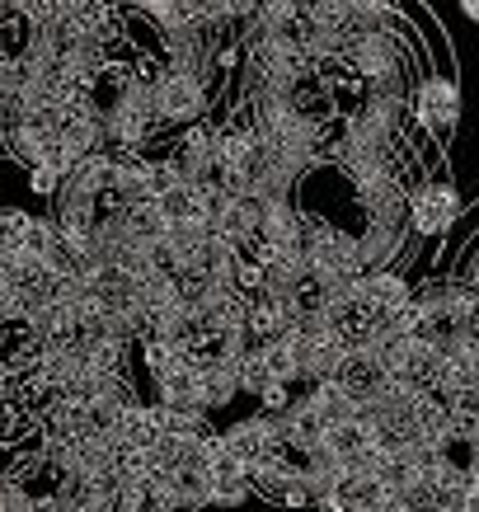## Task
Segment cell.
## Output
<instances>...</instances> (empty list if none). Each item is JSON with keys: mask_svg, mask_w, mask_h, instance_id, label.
<instances>
[{"mask_svg": "<svg viewBox=\"0 0 479 512\" xmlns=\"http://www.w3.org/2000/svg\"><path fill=\"white\" fill-rule=\"evenodd\" d=\"M52 19L43 0H0V109L57 66Z\"/></svg>", "mask_w": 479, "mask_h": 512, "instance_id": "cell-1", "label": "cell"}, {"mask_svg": "<svg viewBox=\"0 0 479 512\" xmlns=\"http://www.w3.org/2000/svg\"><path fill=\"white\" fill-rule=\"evenodd\" d=\"M465 489H470V470L461 461H451V451H442L428 470H418L390 494L386 512H461Z\"/></svg>", "mask_w": 479, "mask_h": 512, "instance_id": "cell-2", "label": "cell"}, {"mask_svg": "<svg viewBox=\"0 0 479 512\" xmlns=\"http://www.w3.org/2000/svg\"><path fill=\"white\" fill-rule=\"evenodd\" d=\"M409 109H414L418 127H423L433 141H451L456 123H461V94H456V85H451L447 76H428L414 85Z\"/></svg>", "mask_w": 479, "mask_h": 512, "instance_id": "cell-3", "label": "cell"}, {"mask_svg": "<svg viewBox=\"0 0 479 512\" xmlns=\"http://www.w3.org/2000/svg\"><path fill=\"white\" fill-rule=\"evenodd\" d=\"M202 109H207V85L198 76H184V71H160L155 76V118L170 127H188L198 123Z\"/></svg>", "mask_w": 479, "mask_h": 512, "instance_id": "cell-4", "label": "cell"}, {"mask_svg": "<svg viewBox=\"0 0 479 512\" xmlns=\"http://www.w3.org/2000/svg\"><path fill=\"white\" fill-rule=\"evenodd\" d=\"M390 489L371 470H343L320 494V512H386Z\"/></svg>", "mask_w": 479, "mask_h": 512, "instance_id": "cell-5", "label": "cell"}, {"mask_svg": "<svg viewBox=\"0 0 479 512\" xmlns=\"http://www.w3.org/2000/svg\"><path fill=\"white\" fill-rule=\"evenodd\" d=\"M461 217V193L451 184H423L409 193V226L418 235H447Z\"/></svg>", "mask_w": 479, "mask_h": 512, "instance_id": "cell-6", "label": "cell"}, {"mask_svg": "<svg viewBox=\"0 0 479 512\" xmlns=\"http://www.w3.org/2000/svg\"><path fill=\"white\" fill-rule=\"evenodd\" d=\"M221 442L245 461V466H259L263 456H273V451L282 447V419L278 414H249V419H240V423H231L226 433H221Z\"/></svg>", "mask_w": 479, "mask_h": 512, "instance_id": "cell-7", "label": "cell"}, {"mask_svg": "<svg viewBox=\"0 0 479 512\" xmlns=\"http://www.w3.org/2000/svg\"><path fill=\"white\" fill-rule=\"evenodd\" d=\"M329 381H339L357 404H367V400H376V395L390 386V372H386V362H381L376 348H348Z\"/></svg>", "mask_w": 479, "mask_h": 512, "instance_id": "cell-8", "label": "cell"}, {"mask_svg": "<svg viewBox=\"0 0 479 512\" xmlns=\"http://www.w3.org/2000/svg\"><path fill=\"white\" fill-rule=\"evenodd\" d=\"M357 296L367 301L376 315H395L400 306H409V296H414V287L400 278V273H390V268H376V273H362L357 278Z\"/></svg>", "mask_w": 479, "mask_h": 512, "instance_id": "cell-9", "label": "cell"}, {"mask_svg": "<svg viewBox=\"0 0 479 512\" xmlns=\"http://www.w3.org/2000/svg\"><path fill=\"white\" fill-rule=\"evenodd\" d=\"M235 395H240V376H235L231 362L202 367V404H207V414H212V409H226Z\"/></svg>", "mask_w": 479, "mask_h": 512, "instance_id": "cell-10", "label": "cell"}, {"mask_svg": "<svg viewBox=\"0 0 479 512\" xmlns=\"http://www.w3.org/2000/svg\"><path fill=\"white\" fill-rule=\"evenodd\" d=\"M235 376H240V390H245V395H254V400H259L263 390H268L273 381H278V376H273V367H268V357H263L259 343H249V353L240 357V367H235Z\"/></svg>", "mask_w": 479, "mask_h": 512, "instance_id": "cell-11", "label": "cell"}, {"mask_svg": "<svg viewBox=\"0 0 479 512\" xmlns=\"http://www.w3.org/2000/svg\"><path fill=\"white\" fill-rule=\"evenodd\" d=\"M174 357H179V348H174L170 339H146V343H141V362H146V372H151V376L165 372Z\"/></svg>", "mask_w": 479, "mask_h": 512, "instance_id": "cell-12", "label": "cell"}, {"mask_svg": "<svg viewBox=\"0 0 479 512\" xmlns=\"http://www.w3.org/2000/svg\"><path fill=\"white\" fill-rule=\"evenodd\" d=\"M24 226H29V212H10V207H0V249L24 245Z\"/></svg>", "mask_w": 479, "mask_h": 512, "instance_id": "cell-13", "label": "cell"}, {"mask_svg": "<svg viewBox=\"0 0 479 512\" xmlns=\"http://www.w3.org/2000/svg\"><path fill=\"white\" fill-rule=\"evenodd\" d=\"M29 188L38 193V198H52V193L62 188V174L52 170V165H33V170H29Z\"/></svg>", "mask_w": 479, "mask_h": 512, "instance_id": "cell-14", "label": "cell"}, {"mask_svg": "<svg viewBox=\"0 0 479 512\" xmlns=\"http://www.w3.org/2000/svg\"><path fill=\"white\" fill-rule=\"evenodd\" d=\"M259 404H263V414H282L287 404H292V386H282V381H273V386L259 395Z\"/></svg>", "mask_w": 479, "mask_h": 512, "instance_id": "cell-15", "label": "cell"}, {"mask_svg": "<svg viewBox=\"0 0 479 512\" xmlns=\"http://www.w3.org/2000/svg\"><path fill=\"white\" fill-rule=\"evenodd\" d=\"M461 512H479V475H470V489H465Z\"/></svg>", "mask_w": 479, "mask_h": 512, "instance_id": "cell-16", "label": "cell"}, {"mask_svg": "<svg viewBox=\"0 0 479 512\" xmlns=\"http://www.w3.org/2000/svg\"><path fill=\"white\" fill-rule=\"evenodd\" d=\"M461 10H465V19H475L479 24V0H461Z\"/></svg>", "mask_w": 479, "mask_h": 512, "instance_id": "cell-17", "label": "cell"}]
</instances>
